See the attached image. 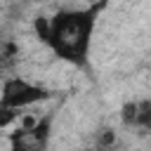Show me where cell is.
<instances>
[{"label":"cell","instance_id":"cell-3","mask_svg":"<svg viewBox=\"0 0 151 151\" xmlns=\"http://www.w3.org/2000/svg\"><path fill=\"white\" fill-rule=\"evenodd\" d=\"M9 151H47L52 139V116L19 125L9 137Z\"/></svg>","mask_w":151,"mask_h":151},{"label":"cell","instance_id":"cell-1","mask_svg":"<svg viewBox=\"0 0 151 151\" xmlns=\"http://www.w3.org/2000/svg\"><path fill=\"white\" fill-rule=\"evenodd\" d=\"M97 12H99V7L61 9L52 19H47L45 35L40 40H45L59 59H64L73 66H85L90 45H92Z\"/></svg>","mask_w":151,"mask_h":151},{"label":"cell","instance_id":"cell-4","mask_svg":"<svg viewBox=\"0 0 151 151\" xmlns=\"http://www.w3.org/2000/svg\"><path fill=\"white\" fill-rule=\"evenodd\" d=\"M19 116V111H12V109H2L0 106V127H7L9 123H14Z\"/></svg>","mask_w":151,"mask_h":151},{"label":"cell","instance_id":"cell-5","mask_svg":"<svg viewBox=\"0 0 151 151\" xmlns=\"http://www.w3.org/2000/svg\"><path fill=\"white\" fill-rule=\"evenodd\" d=\"M83 151H94V149H83Z\"/></svg>","mask_w":151,"mask_h":151},{"label":"cell","instance_id":"cell-2","mask_svg":"<svg viewBox=\"0 0 151 151\" xmlns=\"http://www.w3.org/2000/svg\"><path fill=\"white\" fill-rule=\"evenodd\" d=\"M50 99V92L38 85V83H31L21 76H12V78H5L2 87H0V106L2 109H12V111H21V109H28L33 104H40Z\"/></svg>","mask_w":151,"mask_h":151}]
</instances>
